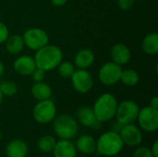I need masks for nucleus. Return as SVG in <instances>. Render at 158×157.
<instances>
[{"instance_id":"1","label":"nucleus","mask_w":158,"mask_h":157,"mask_svg":"<svg viewBox=\"0 0 158 157\" xmlns=\"http://www.w3.org/2000/svg\"><path fill=\"white\" fill-rule=\"evenodd\" d=\"M34 60L37 68L50 71L57 68L63 60V52L56 45L46 44L36 51Z\"/></svg>"},{"instance_id":"2","label":"nucleus","mask_w":158,"mask_h":157,"mask_svg":"<svg viewBox=\"0 0 158 157\" xmlns=\"http://www.w3.org/2000/svg\"><path fill=\"white\" fill-rule=\"evenodd\" d=\"M124 143L118 132L109 130L103 133L96 141V153L100 155L113 157L119 155Z\"/></svg>"},{"instance_id":"3","label":"nucleus","mask_w":158,"mask_h":157,"mask_svg":"<svg viewBox=\"0 0 158 157\" xmlns=\"http://www.w3.org/2000/svg\"><path fill=\"white\" fill-rule=\"evenodd\" d=\"M118 105V100L113 94L106 93L100 95L93 107L97 120L103 123L113 119L116 116Z\"/></svg>"},{"instance_id":"4","label":"nucleus","mask_w":158,"mask_h":157,"mask_svg":"<svg viewBox=\"0 0 158 157\" xmlns=\"http://www.w3.org/2000/svg\"><path fill=\"white\" fill-rule=\"evenodd\" d=\"M52 122L55 134L62 140H71L78 133L77 120L68 114L56 117Z\"/></svg>"},{"instance_id":"5","label":"nucleus","mask_w":158,"mask_h":157,"mask_svg":"<svg viewBox=\"0 0 158 157\" xmlns=\"http://www.w3.org/2000/svg\"><path fill=\"white\" fill-rule=\"evenodd\" d=\"M56 116V106L54 101L50 99L39 101L32 110L34 120L42 125L48 124L54 120Z\"/></svg>"},{"instance_id":"6","label":"nucleus","mask_w":158,"mask_h":157,"mask_svg":"<svg viewBox=\"0 0 158 157\" xmlns=\"http://www.w3.org/2000/svg\"><path fill=\"white\" fill-rule=\"evenodd\" d=\"M139 111L140 107L136 102L132 100H125L118 105L115 117L121 126L132 124L137 120Z\"/></svg>"},{"instance_id":"7","label":"nucleus","mask_w":158,"mask_h":157,"mask_svg":"<svg viewBox=\"0 0 158 157\" xmlns=\"http://www.w3.org/2000/svg\"><path fill=\"white\" fill-rule=\"evenodd\" d=\"M22 37L25 45L31 50L34 51L39 50L49 43V36L47 32L40 28L28 29L27 31H25Z\"/></svg>"},{"instance_id":"8","label":"nucleus","mask_w":158,"mask_h":157,"mask_svg":"<svg viewBox=\"0 0 158 157\" xmlns=\"http://www.w3.org/2000/svg\"><path fill=\"white\" fill-rule=\"evenodd\" d=\"M137 121L140 128L146 132H155L158 129V109L150 105L140 109Z\"/></svg>"},{"instance_id":"9","label":"nucleus","mask_w":158,"mask_h":157,"mask_svg":"<svg viewBox=\"0 0 158 157\" xmlns=\"http://www.w3.org/2000/svg\"><path fill=\"white\" fill-rule=\"evenodd\" d=\"M122 70L123 69L120 65H118L113 61L106 62L99 69L98 77L102 84L111 86L120 81Z\"/></svg>"},{"instance_id":"10","label":"nucleus","mask_w":158,"mask_h":157,"mask_svg":"<svg viewBox=\"0 0 158 157\" xmlns=\"http://www.w3.org/2000/svg\"><path fill=\"white\" fill-rule=\"evenodd\" d=\"M70 79L74 90L80 93H89L94 86L93 76L87 69H75Z\"/></svg>"},{"instance_id":"11","label":"nucleus","mask_w":158,"mask_h":157,"mask_svg":"<svg viewBox=\"0 0 158 157\" xmlns=\"http://www.w3.org/2000/svg\"><path fill=\"white\" fill-rule=\"evenodd\" d=\"M124 145L131 147H137L143 143V133L141 129L132 124L124 125L121 127L120 131L118 132Z\"/></svg>"},{"instance_id":"12","label":"nucleus","mask_w":158,"mask_h":157,"mask_svg":"<svg viewBox=\"0 0 158 157\" xmlns=\"http://www.w3.org/2000/svg\"><path fill=\"white\" fill-rule=\"evenodd\" d=\"M78 121L86 128H92L94 130H97L101 128L102 122L98 121L93 108L89 106H81L76 112Z\"/></svg>"},{"instance_id":"13","label":"nucleus","mask_w":158,"mask_h":157,"mask_svg":"<svg viewBox=\"0 0 158 157\" xmlns=\"http://www.w3.org/2000/svg\"><path fill=\"white\" fill-rule=\"evenodd\" d=\"M13 68L15 71L21 76H31L37 67L34 57L30 56H21L15 60Z\"/></svg>"},{"instance_id":"14","label":"nucleus","mask_w":158,"mask_h":157,"mask_svg":"<svg viewBox=\"0 0 158 157\" xmlns=\"http://www.w3.org/2000/svg\"><path fill=\"white\" fill-rule=\"evenodd\" d=\"M110 56L113 62L121 67L130 62L131 57V53L130 48L124 43L115 44L110 51Z\"/></svg>"},{"instance_id":"15","label":"nucleus","mask_w":158,"mask_h":157,"mask_svg":"<svg viewBox=\"0 0 158 157\" xmlns=\"http://www.w3.org/2000/svg\"><path fill=\"white\" fill-rule=\"evenodd\" d=\"M54 157H77V149L70 140L60 139L53 150Z\"/></svg>"},{"instance_id":"16","label":"nucleus","mask_w":158,"mask_h":157,"mask_svg":"<svg viewBox=\"0 0 158 157\" xmlns=\"http://www.w3.org/2000/svg\"><path fill=\"white\" fill-rule=\"evenodd\" d=\"M95 56L92 50L84 48L80 50L74 57V66L81 69H88L94 63Z\"/></svg>"},{"instance_id":"17","label":"nucleus","mask_w":158,"mask_h":157,"mask_svg":"<svg viewBox=\"0 0 158 157\" xmlns=\"http://www.w3.org/2000/svg\"><path fill=\"white\" fill-rule=\"evenodd\" d=\"M29 152L27 143L19 139H16L7 143L6 154L7 157H26Z\"/></svg>"},{"instance_id":"18","label":"nucleus","mask_w":158,"mask_h":157,"mask_svg":"<svg viewBox=\"0 0 158 157\" xmlns=\"http://www.w3.org/2000/svg\"><path fill=\"white\" fill-rule=\"evenodd\" d=\"M76 149L84 155H93L96 151V140L88 134L81 135L76 142Z\"/></svg>"},{"instance_id":"19","label":"nucleus","mask_w":158,"mask_h":157,"mask_svg":"<svg viewBox=\"0 0 158 157\" xmlns=\"http://www.w3.org/2000/svg\"><path fill=\"white\" fill-rule=\"evenodd\" d=\"M31 95L38 101L50 99L52 96L51 87L44 81L34 82L31 88Z\"/></svg>"},{"instance_id":"20","label":"nucleus","mask_w":158,"mask_h":157,"mask_svg":"<svg viewBox=\"0 0 158 157\" xmlns=\"http://www.w3.org/2000/svg\"><path fill=\"white\" fill-rule=\"evenodd\" d=\"M5 43H6V49L7 53L11 55L19 54L25 46L23 37L19 34H13L8 36V38Z\"/></svg>"},{"instance_id":"21","label":"nucleus","mask_w":158,"mask_h":157,"mask_svg":"<svg viewBox=\"0 0 158 157\" xmlns=\"http://www.w3.org/2000/svg\"><path fill=\"white\" fill-rule=\"evenodd\" d=\"M142 48L143 52L150 56H156L158 53V34L156 32H151L147 34L143 42Z\"/></svg>"},{"instance_id":"22","label":"nucleus","mask_w":158,"mask_h":157,"mask_svg":"<svg viewBox=\"0 0 158 157\" xmlns=\"http://www.w3.org/2000/svg\"><path fill=\"white\" fill-rule=\"evenodd\" d=\"M56 143V140L53 136H51V135H44L38 140L37 147L41 152L48 154V153L53 152Z\"/></svg>"},{"instance_id":"23","label":"nucleus","mask_w":158,"mask_h":157,"mask_svg":"<svg viewBox=\"0 0 158 157\" xmlns=\"http://www.w3.org/2000/svg\"><path fill=\"white\" fill-rule=\"evenodd\" d=\"M120 81L124 85L132 87L138 84L140 81V76L138 72L134 69H125L122 70Z\"/></svg>"},{"instance_id":"24","label":"nucleus","mask_w":158,"mask_h":157,"mask_svg":"<svg viewBox=\"0 0 158 157\" xmlns=\"http://www.w3.org/2000/svg\"><path fill=\"white\" fill-rule=\"evenodd\" d=\"M57 71L62 78L69 79L75 71V66L69 61H61L57 66Z\"/></svg>"},{"instance_id":"25","label":"nucleus","mask_w":158,"mask_h":157,"mask_svg":"<svg viewBox=\"0 0 158 157\" xmlns=\"http://www.w3.org/2000/svg\"><path fill=\"white\" fill-rule=\"evenodd\" d=\"M0 90H1L3 96L12 97L17 93L18 87L15 82L9 81H5L0 84Z\"/></svg>"},{"instance_id":"26","label":"nucleus","mask_w":158,"mask_h":157,"mask_svg":"<svg viewBox=\"0 0 158 157\" xmlns=\"http://www.w3.org/2000/svg\"><path fill=\"white\" fill-rule=\"evenodd\" d=\"M133 157H154L151 149L146 146H137L133 153Z\"/></svg>"},{"instance_id":"27","label":"nucleus","mask_w":158,"mask_h":157,"mask_svg":"<svg viewBox=\"0 0 158 157\" xmlns=\"http://www.w3.org/2000/svg\"><path fill=\"white\" fill-rule=\"evenodd\" d=\"M45 73H46L45 70H44L40 68H36L31 76L34 82H39V81H44V80L45 78Z\"/></svg>"},{"instance_id":"28","label":"nucleus","mask_w":158,"mask_h":157,"mask_svg":"<svg viewBox=\"0 0 158 157\" xmlns=\"http://www.w3.org/2000/svg\"><path fill=\"white\" fill-rule=\"evenodd\" d=\"M9 36V31L7 26L3 22L0 21V43H3L6 41Z\"/></svg>"},{"instance_id":"29","label":"nucleus","mask_w":158,"mask_h":157,"mask_svg":"<svg viewBox=\"0 0 158 157\" xmlns=\"http://www.w3.org/2000/svg\"><path fill=\"white\" fill-rule=\"evenodd\" d=\"M135 3V0H118V6L122 10H130Z\"/></svg>"},{"instance_id":"30","label":"nucleus","mask_w":158,"mask_h":157,"mask_svg":"<svg viewBox=\"0 0 158 157\" xmlns=\"http://www.w3.org/2000/svg\"><path fill=\"white\" fill-rule=\"evenodd\" d=\"M151 149V152H152V154H153V155L154 157H158V141H155V143H153V146H152V148H150Z\"/></svg>"},{"instance_id":"31","label":"nucleus","mask_w":158,"mask_h":157,"mask_svg":"<svg viewBox=\"0 0 158 157\" xmlns=\"http://www.w3.org/2000/svg\"><path fill=\"white\" fill-rule=\"evenodd\" d=\"M121 125L116 120V122L115 123H113L112 125H111V130H112V131H115V132H119L120 131V129H121Z\"/></svg>"},{"instance_id":"32","label":"nucleus","mask_w":158,"mask_h":157,"mask_svg":"<svg viewBox=\"0 0 158 157\" xmlns=\"http://www.w3.org/2000/svg\"><path fill=\"white\" fill-rule=\"evenodd\" d=\"M50 1L56 6H62L66 5L69 0H50Z\"/></svg>"},{"instance_id":"33","label":"nucleus","mask_w":158,"mask_h":157,"mask_svg":"<svg viewBox=\"0 0 158 157\" xmlns=\"http://www.w3.org/2000/svg\"><path fill=\"white\" fill-rule=\"evenodd\" d=\"M150 106L158 109V98L156 96H154V97L151 99V101H150Z\"/></svg>"},{"instance_id":"34","label":"nucleus","mask_w":158,"mask_h":157,"mask_svg":"<svg viewBox=\"0 0 158 157\" xmlns=\"http://www.w3.org/2000/svg\"><path fill=\"white\" fill-rule=\"evenodd\" d=\"M4 72H5V66H4V64L0 61V78L3 76Z\"/></svg>"},{"instance_id":"35","label":"nucleus","mask_w":158,"mask_h":157,"mask_svg":"<svg viewBox=\"0 0 158 157\" xmlns=\"http://www.w3.org/2000/svg\"><path fill=\"white\" fill-rule=\"evenodd\" d=\"M2 101H3V94H2L1 90H0V105H1V104H2Z\"/></svg>"},{"instance_id":"36","label":"nucleus","mask_w":158,"mask_h":157,"mask_svg":"<svg viewBox=\"0 0 158 157\" xmlns=\"http://www.w3.org/2000/svg\"><path fill=\"white\" fill-rule=\"evenodd\" d=\"M1 139H2V132L0 131V141H1Z\"/></svg>"},{"instance_id":"37","label":"nucleus","mask_w":158,"mask_h":157,"mask_svg":"<svg viewBox=\"0 0 158 157\" xmlns=\"http://www.w3.org/2000/svg\"><path fill=\"white\" fill-rule=\"evenodd\" d=\"M141 1H151V0H141Z\"/></svg>"}]
</instances>
